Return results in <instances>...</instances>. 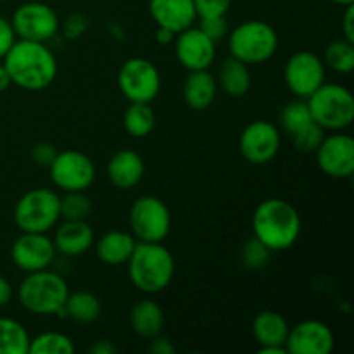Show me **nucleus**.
Masks as SVG:
<instances>
[{
	"instance_id": "f257e3e1",
	"label": "nucleus",
	"mask_w": 354,
	"mask_h": 354,
	"mask_svg": "<svg viewBox=\"0 0 354 354\" xmlns=\"http://www.w3.org/2000/svg\"><path fill=\"white\" fill-rule=\"evenodd\" d=\"M3 66L12 85L28 92H40L54 83L57 76V59L47 44L16 40L3 55Z\"/></svg>"
},
{
	"instance_id": "f03ea898",
	"label": "nucleus",
	"mask_w": 354,
	"mask_h": 354,
	"mask_svg": "<svg viewBox=\"0 0 354 354\" xmlns=\"http://www.w3.org/2000/svg\"><path fill=\"white\" fill-rule=\"evenodd\" d=\"M301 228L299 211L280 197L265 199L252 213V237L263 242L272 252L292 248L299 239Z\"/></svg>"
},
{
	"instance_id": "7ed1b4c3",
	"label": "nucleus",
	"mask_w": 354,
	"mask_h": 354,
	"mask_svg": "<svg viewBox=\"0 0 354 354\" xmlns=\"http://www.w3.org/2000/svg\"><path fill=\"white\" fill-rule=\"evenodd\" d=\"M128 277L140 292H162L175 277V258L161 242H138L128 259Z\"/></svg>"
},
{
	"instance_id": "20e7f679",
	"label": "nucleus",
	"mask_w": 354,
	"mask_h": 354,
	"mask_svg": "<svg viewBox=\"0 0 354 354\" xmlns=\"http://www.w3.org/2000/svg\"><path fill=\"white\" fill-rule=\"evenodd\" d=\"M68 296L69 287L64 277L48 268L26 273L17 289L21 306L40 317L57 315L64 308Z\"/></svg>"
},
{
	"instance_id": "39448f33",
	"label": "nucleus",
	"mask_w": 354,
	"mask_h": 354,
	"mask_svg": "<svg viewBox=\"0 0 354 354\" xmlns=\"http://www.w3.org/2000/svg\"><path fill=\"white\" fill-rule=\"evenodd\" d=\"M232 57L244 64H263L277 54L279 35L266 21H244L232 30L228 37Z\"/></svg>"
},
{
	"instance_id": "423d86ee",
	"label": "nucleus",
	"mask_w": 354,
	"mask_h": 354,
	"mask_svg": "<svg viewBox=\"0 0 354 354\" xmlns=\"http://www.w3.org/2000/svg\"><path fill=\"white\" fill-rule=\"evenodd\" d=\"M311 118L324 130L341 131L354 120L351 90L339 83H324L306 99Z\"/></svg>"
},
{
	"instance_id": "0eeeda50",
	"label": "nucleus",
	"mask_w": 354,
	"mask_h": 354,
	"mask_svg": "<svg viewBox=\"0 0 354 354\" xmlns=\"http://www.w3.org/2000/svg\"><path fill=\"white\" fill-rule=\"evenodd\" d=\"M61 220V197L47 187L28 190L14 207V223L21 232L47 234Z\"/></svg>"
},
{
	"instance_id": "6e6552de",
	"label": "nucleus",
	"mask_w": 354,
	"mask_h": 354,
	"mask_svg": "<svg viewBox=\"0 0 354 354\" xmlns=\"http://www.w3.org/2000/svg\"><path fill=\"white\" fill-rule=\"evenodd\" d=\"M130 228L138 242H162L171 230V213L159 197L142 196L130 207Z\"/></svg>"
},
{
	"instance_id": "1a4fd4ad",
	"label": "nucleus",
	"mask_w": 354,
	"mask_h": 354,
	"mask_svg": "<svg viewBox=\"0 0 354 354\" xmlns=\"http://www.w3.org/2000/svg\"><path fill=\"white\" fill-rule=\"evenodd\" d=\"M118 86L130 102L151 104L161 92V73L144 57H131L118 71Z\"/></svg>"
},
{
	"instance_id": "9d476101",
	"label": "nucleus",
	"mask_w": 354,
	"mask_h": 354,
	"mask_svg": "<svg viewBox=\"0 0 354 354\" xmlns=\"http://www.w3.org/2000/svg\"><path fill=\"white\" fill-rule=\"evenodd\" d=\"M10 24L17 40L40 41V44L50 41L61 26L57 12L44 2L21 3L14 10Z\"/></svg>"
},
{
	"instance_id": "9b49d317",
	"label": "nucleus",
	"mask_w": 354,
	"mask_h": 354,
	"mask_svg": "<svg viewBox=\"0 0 354 354\" xmlns=\"http://www.w3.org/2000/svg\"><path fill=\"white\" fill-rule=\"evenodd\" d=\"M48 169L52 183L64 192H85L97 176L92 159L80 151L57 152Z\"/></svg>"
},
{
	"instance_id": "f8f14e48",
	"label": "nucleus",
	"mask_w": 354,
	"mask_h": 354,
	"mask_svg": "<svg viewBox=\"0 0 354 354\" xmlns=\"http://www.w3.org/2000/svg\"><path fill=\"white\" fill-rule=\"evenodd\" d=\"M280 144H282L280 130L266 120H256L249 123L239 138L241 154L244 156L245 161L256 166L272 162L279 154Z\"/></svg>"
},
{
	"instance_id": "ddd939ff",
	"label": "nucleus",
	"mask_w": 354,
	"mask_h": 354,
	"mask_svg": "<svg viewBox=\"0 0 354 354\" xmlns=\"http://www.w3.org/2000/svg\"><path fill=\"white\" fill-rule=\"evenodd\" d=\"M286 85L297 99H308L325 83V64L322 57L310 50L292 54L283 69Z\"/></svg>"
},
{
	"instance_id": "4468645a",
	"label": "nucleus",
	"mask_w": 354,
	"mask_h": 354,
	"mask_svg": "<svg viewBox=\"0 0 354 354\" xmlns=\"http://www.w3.org/2000/svg\"><path fill=\"white\" fill-rule=\"evenodd\" d=\"M55 254V245L47 234L21 232L10 248V259L24 273L50 268Z\"/></svg>"
},
{
	"instance_id": "2eb2a0df",
	"label": "nucleus",
	"mask_w": 354,
	"mask_h": 354,
	"mask_svg": "<svg viewBox=\"0 0 354 354\" xmlns=\"http://www.w3.org/2000/svg\"><path fill=\"white\" fill-rule=\"evenodd\" d=\"M318 168L330 178H349L354 173V140L346 133L325 135L317 151Z\"/></svg>"
},
{
	"instance_id": "dca6fc26",
	"label": "nucleus",
	"mask_w": 354,
	"mask_h": 354,
	"mask_svg": "<svg viewBox=\"0 0 354 354\" xmlns=\"http://www.w3.org/2000/svg\"><path fill=\"white\" fill-rule=\"evenodd\" d=\"M173 44L176 59L187 71L209 69L216 59V44L199 26L176 33Z\"/></svg>"
},
{
	"instance_id": "f3484780",
	"label": "nucleus",
	"mask_w": 354,
	"mask_h": 354,
	"mask_svg": "<svg viewBox=\"0 0 354 354\" xmlns=\"http://www.w3.org/2000/svg\"><path fill=\"white\" fill-rule=\"evenodd\" d=\"M334 348V332L320 320L299 322L287 334L286 351L289 354H330Z\"/></svg>"
},
{
	"instance_id": "a211bd4d",
	"label": "nucleus",
	"mask_w": 354,
	"mask_h": 354,
	"mask_svg": "<svg viewBox=\"0 0 354 354\" xmlns=\"http://www.w3.org/2000/svg\"><path fill=\"white\" fill-rule=\"evenodd\" d=\"M149 12L158 28L180 33L194 26L197 19L194 0H149Z\"/></svg>"
},
{
	"instance_id": "6ab92c4d",
	"label": "nucleus",
	"mask_w": 354,
	"mask_h": 354,
	"mask_svg": "<svg viewBox=\"0 0 354 354\" xmlns=\"http://www.w3.org/2000/svg\"><path fill=\"white\" fill-rule=\"evenodd\" d=\"M93 241H95V235L86 220H64V223L59 225L52 239L55 251L68 258L85 254L93 245Z\"/></svg>"
},
{
	"instance_id": "aec40b11",
	"label": "nucleus",
	"mask_w": 354,
	"mask_h": 354,
	"mask_svg": "<svg viewBox=\"0 0 354 354\" xmlns=\"http://www.w3.org/2000/svg\"><path fill=\"white\" fill-rule=\"evenodd\" d=\"M145 173L144 159L138 152L123 149L113 154L107 162L109 182L120 190H130L142 182Z\"/></svg>"
},
{
	"instance_id": "412c9836",
	"label": "nucleus",
	"mask_w": 354,
	"mask_h": 354,
	"mask_svg": "<svg viewBox=\"0 0 354 354\" xmlns=\"http://www.w3.org/2000/svg\"><path fill=\"white\" fill-rule=\"evenodd\" d=\"M216 92L218 82L209 69L190 71L183 82V99L187 106L194 111H204L213 106Z\"/></svg>"
},
{
	"instance_id": "4be33fe9",
	"label": "nucleus",
	"mask_w": 354,
	"mask_h": 354,
	"mask_svg": "<svg viewBox=\"0 0 354 354\" xmlns=\"http://www.w3.org/2000/svg\"><path fill=\"white\" fill-rule=\"evenodd\" d=\"M135 245H137V239L131 234L121 230H111L97 241L95 252L97 258L104 265L120 266L127 265Z\"/></svg>"
},
{
	"instance_id": "5701e85b",
	"label": "nucleus",
	"mask_w": 354,
	"mask_h": 354,
	"mask_svg": "<svg viewBox=\"0 0 354 354\" xmlns=\"http://www.w3.org/2000/svg\"><path fill=\"white\" fill-rule=\"evenodd\" d=\"M130 325L135 334L151 341L165 327V311L154 299H142L133 304L130 311Z\"/></svg>"
},
{
	"instance_id": "b1692460",
	"label": "nucleus",
	"mask_w": 354,
	"mask_h": 354,
	"mask_svg": "<svg viewBox=\"0 0 354 354\" xmlns=\"http://www.w3.org/2000/svg\"><path fill=\"white\" fill-rule=\"evenodd\" d=\"M289 328L286 317H282L277 311H261L252 320V335H254L259 348L261 346H282V348H286Z\"/></svg>"
},
{
	"instance_id": "393cba45",
	"label": "nucleus",
	"mask_w": 354,
	"mask_h": 354,
	"mask_svg": "<svg viewBox=\"0 0 354 354\" xmlns=\"http://www.w3.org/2000/svg\"><path fill=\"white\" fill-rule=\"evenodd\" d=\"M218 86L230 97H244L251 88V71L248 64L235 57H228L218 69Z\"/></svg>"
},
{
	"instance_id": "a878e982",
	"label": "nucleus",
	"mask_w": 354,
	"mask_h": 354,
	"mask_svg": "<svg viewBox=\"0 0 354 354\" xmlns=\"http://www.w3.org/2000/svg\"><path fill=\"white\" fill-rule=\"evenodd\" d=\"M66 318H71L76 324H93L102 313V304L95 294L88 290L69 292L64 304Z\"/></svg>"
},
{
	"instance_id": "bb28decb",
	"label": "nucleus",
	"mask_w": 354,
	"mask_h": 354,
	"mask_svg": "<svg viewBox=\"0 0 354 354\" xmlns=\"http://www.w3.org/2000/svg\"><path fill=\"white\" fill-rule=\"evenodd\" d=\"M124 130L130 137L144 138L154 130L156 113L147 102H130L123 116Z\"/></svg>"
},
{
	"instance_id": "cd10ccee",
	"label": "nucleus",
	"mask_w": 354,
	"mask_h": 354,
	"mask_svg": "<svg viewBox=\"0 0 354 354\" xmlns=\"http://www.w3.org/2000/svg\"><path fill=\"white\" fill-rule=\"evenodd\" d=\"M30 334L14 318H0V354H28Z\"/></svg>"
},
{
	"instance_id": "c85d7f7f",
	"label": "nucleus",
	"mask_w": 354,
	"mask_h": 354,
	"mask_svg": "<svg viewBox=\"0 0 354 354\" xmlns=\"http://www.w3.org/2000/svg\"><path fill=\"white\" fill-rule=\"evenodd\" d=\"M322 61L325 68H330L332 71L341 73V75H349L354 69V44L346 38L330 41L325 47Z\"/></svg>"
},
{
	"instance_id": "c756f323",
	"label": "nucleus",
	"mask_w": 354,
	"mask_h": 354,
	"mask_svg": "<svg viewBox=\"0 0 354 354\" xmlns=\"http://www.w3.org/2000/svg\"><path fill=\"white\" fill-rule=\"evenodd\" d=\"M75 344L71 339L61 332H44L30 339L28 354H73Z\"/></svg>"
},
{
	"instance_id": "7c9ffc66",
	"label": "nucleus",
	"mask_w": 354,
	"mask_h": 354,
	"mask_svg": "<svg viewBox=\"0 0 354 354\" xmlns=\"http://www.w3.org/2000/svg\"><path fill=\"white\" fill-rule=\"evenodd\" d=\"M311 121H313V118H311L306 99L292 100L280 113V127H282L286 133H289V137L296 133V131L303 130Z\"/></svg>"
},
{
	"instance_id": "2f4dec72",
	"label": "nucleus",
	"mask_w": 354,
	"mask_h": 354,
	"mask_svg": "<svg viewBox=\"0 0 354 354\" xmlns=\"http://www.w3.org/2000/svg\"><path fill=\"white\" fill-rule=\"evenodd\" d=\"M92 213V201L85 192H64L61 197L62 220H86Z\"/></svg>"
},
{
	"instance_id": "473e14b6",
	"label": "nucleus",
	"mask_w": 354,
	"mask_h": 354,
	"mask_svg": "<svg viewBox=\"0 0 354 354\" xmlns=\"http://www.w3.org/2000/svg\"><path fill=\"white\" fill-rule=\"evenodd\" d=\"M294 145H296L297 151L301 152H315L318 149V145L322 144V140L325 138V130L318 123L311 121L310 124L303 128V130L296 131L294 135H290Z\"/></svg>"
},
{
	"instance_id": "72a5a7b5",
	"label": "nucleus",
	"mask_w": 354,
	"mask_h": 354,
	"mask_svg": "<svg viewBox=\"0 0 354 354\" xmlns=\"http://www.w3.org/2000/svg\"><path fill=\"white\" fill-rule=\"evenodd\" d=\"M270 256L272 251L256 237L249 239L242 248V263L249 270H261L270 261Z\"/></svg>"
},
{
	"instance_id": "f704fd0d",
	"label": "nucleus",
	"mask_w": 354,
	"mask_h": 354,
	"mask_svg": "<svg viewBox=\"0 0 354 354\" xmlns=\"http://www.w3.org/2000/svg\"><path fill=\"white\" fill-rule=\"evenodd\" d=\"M199 28L214 41V44H218V41H221L228 35L227 16L201 17Z\"/></svg>"
},
{
	"instance_id": "c9c22d12",
	"label": "nucleus",
	"mask_w": 354,
	"mask_h": 354,
	"mask_svg": "<svg viewBox=\"0 0 354 354\" xmlns=\"http://www.w3.org/2000/svg\"><path fill=\"white\" fill-rule=\"evenodd\" d=\"M197 19L201 17H214L227 16L232 7V0H194Z\"/></svg>"
},
{
	"instance_id": "e433bc0d",
	"label": "nucleus",
	"mask_w": 354,
	"mask_h": 354,
	"mask_svg": "<svg viewBox=\"0 0 354 354\" xmlns=\"http://www.w3.org/2000/svg\"><path fill=\"white\" fill-rule=\"evenodd\" d=\"M57 156V149L50 142H38L31 147V159L40 166H50L54 158Z\"/></svg>"
},
{
	"instance_id": "4c0bfd02",
	"label": "nucleus",
	"mask_w": 354,
	"mask_h": 354,
	"mask_svg": "<svg viewBox=\"0 0 354 354\" xmlns=\"http://www.w3.org/2000/svg\"><path fill=\"white\" fill-rule=\"evenodd\" d=\"M88 30V19L83 14H71L64 23V35L69 40L82 37Z\"/></svg>"
},
{
	"instance_id": "58836bf2",
	"label": "nucleus",
	"mask_w": 354,
	"mask_h": 354,
	"mask_svg": "<svg viewBox=\"0 0 354 354\" xmlns=\"http://www.w3.org/2000/svg\"><path fill=\"white\" fill-rule=\"evenodd\" d=\"M16 40L17 37L14 33V28L10 24V21L0 16V59H3V55L16 44Z\"/></svg>"
},
{
	"instance_id": "ea45409f",
	"label": "nucleus",
	"mask_w": 354,
	"mask_h": 354,
	"mask_svg": "<svg viewBox=\"0 0 354 354\" xmlns=\"http://www.w3.org/2000/svg\"><path fill=\"white\" fill-rule=\"evenodd\" d=\"M149 351L152 354H175V346L165 335H156V337L151 339V344H149Z\"/></svg>"
},
{
	"instance_id": "a19ab883",
	"label": "nucleus",
	"mask_w": 354,
	"mask_h": 354,
	"mask_svg": "<svg viewBox=\"0 0 354 354\" xmlns=\"http://www.w3.org/2000/svg\"><path fill=\"white\" fill-rule=\"evenodd\" d=\"M342 35L346 40L354 44V3L344 7V16H342Z\"/></svg>"
},
{
	"instance_id": "79ce46f5",
	"label": "nucleus",
	"mask_w": 354,
	"mask_h": 354,
	"mask_svg": "<svg viewBox=\"0 0 354 354\" xmlns=\"http://www.w3.org/2000/svg\"><path fill=\"white\" fill-rule=\"evenodd\" d=\"M118 348L113 344V341H109V339H100V341H95L90 346V353L93 354H114Z\"/></svg>"
},
{
	"instance_id": "37998d69",
	"label": "nucleus",
	"mask_w": 354,
	"mask_h": 354,
	"mask_svg": "<svg viewBox=\"0 0 354 354\" xmlns=\"http://www.w3.org/2000/svg\"><path fill=\"white\" fill-rule=\"evenodd\" d=\"M12 299V286L7 279L0 277V306H6Z\"/></svg>"
},
{
	"instance_id": "c03bdc74",
	"label": "nucleus",
	"mask_w": 354,
	"mask_h": 354,
	"mask_svg": "<svg viewBox=\"0 0 354 354\" xmlns=\"http://www.w3.org/2000/svg\"><path fill=\"white\" fill-rule=\"evenodd\" d=\"M175 37H176L175 31L168 30V28H158V31H156V40H158L161 45L173 44V41H175Z\"/></svg>"
},
{
	"instance_id": "a18cd8bd",
	"label": "nucleus",
	"mask_w": 354,
	"mask_h": 354,
	"mask_svg": "<svg viewBox=\"0 0 354 354\" xmlns=\"http://www.w3.org/2000/svg\"><path fill=\"white\" fill-rule=\"evenodd\" d=\"M10 85H12V82H10V76H9V73H7L6 66H3V64H0V93H2V92H6V90L9 88Z\"/></svg>"
},
{
	"instance_id": "49530a36",
	"label": "nucleus",
	"mask_w": 354,
	"mask_h": 354,
	"mask_svg": "<svg viewBox=\"0 0 354 354\" xmlns=\"http://www.w3.org/2000/svg\"><path fill=\"white\" fill-rule=\"evenodd\" d=\"M259 353L261 354H286V348L282 346H261L259 348Z\"/></svg>"
},
{
	"instance_id": "de8ad7c7",
	"label": "nucleus",
	"mask_w": 354,
	"mask_h": 354,
	"mask_svg": "<svg viewBox=\"0 0 354 354\" xmlns=\"http://www.w3.org/2000/svg\"><path fill=\"white\" fill-rule=\"evenodd\" d=\"M330 2L337 3V6H341V7H346V6H351V3H354V0H330Z\"/></svg>"
}]
</instances>
